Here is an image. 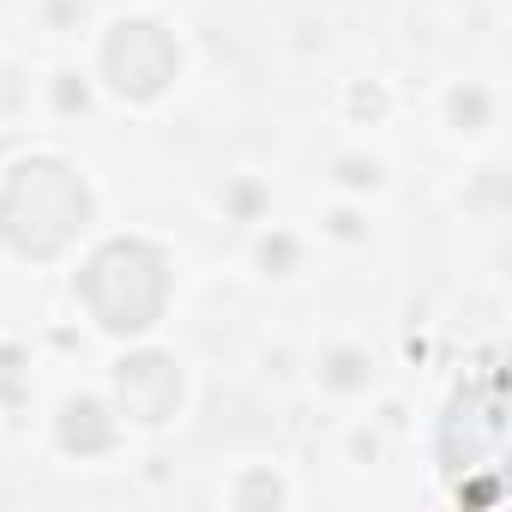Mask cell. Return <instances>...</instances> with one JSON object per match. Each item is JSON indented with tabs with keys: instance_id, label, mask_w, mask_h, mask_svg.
Returning <instances> with one entry per match:
<instances>
[{
	"instance_id": "cell-1",
	"label": "cell",
	"mask_w": 512,
	"mask_h": 512,
	"mask_svg": "<svg viewBox=\"0 0 512 512\" xmlns=\"http://www.w3.org/2000/svg\"><path fill=\"white\" fill-rule=\"evenodd\" d=\"M85 217H91V193L55 157L19 163L7 175V187H0V241L13 253H31V260H55L85 229Z\"/></svg>"
},
{
	"instance_id": "cell-2",
	"label": "cell",
	"mask_w": 512,
	"mask_h": 512,
	"mask_svg": "<svg viewBox=\"0 0 512 512\" xmlns=\"http://www.w3.org/2000/svg\"><path fill=\"white\" fill-rule=\"evenodd\" d=\"M79 296L91 308V320L103 332H121V338H139L163 320V302H169V260L151 247V241H109L97 247L85 272H79Z\"/></svg>"
},
{
	"instance_id": "cell-3",
	"label": "cell",
	"mask_w": 512,
	"mask_h": 512,
	"mask_svg": "<svg viewBox=\"0 0 512 512\" xmlns=\"http://www.w3.org/2000/svg\"><path fill=\"white\" fill-rule=\"evenodd\" d=\"M500 440H506V392H500V362L482 356L476 374L458 386L452 410H446V428H440V464L452 476H470V470H488L500 458Z\"/></svg>"
},
{
	"instance_id": "cell-4",
	"label": "cell",
	"mask_w": 512,
	"mask_h": 512,
	"mask_svg": "<svg viewBox=\"0 0 512 512\" xmlns=\"http://www.w3.org/2000/svg\"><path fill=\"white\" fill-rule=\"evenodd\" d=\"M175 67H181V55H175L169 31L151 25V19L121 25V31L103 43V73H109V85H115L127 103H151V97L175 79Z\"/></svg>"
},
{
	"instance_id": "cell-5",
	"label": "cell",
	"mask_w": 512,
	"mask_h": 512,
	"mask_svg": "<svg viewBox=\"0 0 512 512\" xmlns=\"http://www.w3.org/2000/svg\"><path fill=\"white\" fill-rule=\"evenodd\" d=\"M115 386H121V410L133 422H169L175 404H181V368L169 356H157V350L127 356L121 374H115Z\"/></svg>"
},
{
	"instance_id": "cell-6",
	"label": "cell",
	"mask_w": 512,
	"mask_h": 512,
	"mask_svg": "<svg viewBox=\"0 0 512 512\" xmlns=\"http://www.w3.org/2000/svg\"><path fill=\"white\" fill-rule=\"evenodd\" d=\"M61 440H67V452H103L115 440V428H109V416L91 398H79V404L61 410Z\"/></svg>"
},
{
	"instance_id": "cell-7",
	"label": "cell",
	"mask_w": 512,
	"mask_h": 512,
	"mask_svg": "<svg viewBox=\"0 0 512 512\" xmlns=\"http://www.w3.org/2000/svg\"><path fill=\"white\" fill-rule=\"evenodd\" d=\"M19 350H0V398H19Z\"/></svg>"
}]
</instances>
